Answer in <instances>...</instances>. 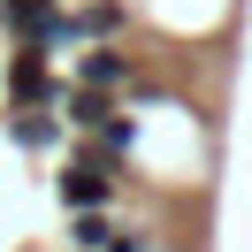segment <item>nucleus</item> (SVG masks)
Instances as JSON below:
<instances>
[{
    "instance_id": "1",
    "label": "nucleus",
    "mask_w": 252,
    "mask_h": 252,
    "mask_svg": "<svg viewBox=\"0 0 252 252\" xmlns=\"http://www.w3.org/2000/svg\"><path fill=\"white\" fill-rule=\"evenodd\" d=\"M54 191H62V206H69V214H107V206L123 199V168H99V160L69 153V168L54 176Z\"/></svg>"
},
{
    "instance_id": "2",
    "label": "nucleus",
    "mask_w": 252,
    "mask_h": 252,
    "mask_svg": "<svg viewBox=\"0 0 252 252\" xmlns=\"http://www.w3.org/2000/svg\"><path fill=\"white\" fill-rule=\"evenodd\" d=\"M62 92H69V84L54 77V62L38 46H16V54H8V107H54V115H62Z\"/></svg>"
},
{
    "instance_id": "3",
    "label": "nucleus",
    "mask_w": 252,
    "mask_h": 252,
    "mask_svg": "<svg viewBox=\"0 0 252 252\" xmlns=\"http://www.w3.org/2000/svg\"><path fill=\"white\" fill-rule=\"evenodd\" d=\"M77 84H92V92L115 99V92H138L145 77H138V54H130L123 38H107V46H84L77 54Z\"/></svg>"
},
{
    "instance_id": "4",
    "label": "nucleus",
    "mask_w": 252,
    "mask_h": 252,
    "mask_svg": "<svg viewBox=\"0 0 252 252\" xmlns=\"http://www.w3.org/2000/svg\"><path fill=\"white\" fill-rule=\"evenodd\" d=\"M69 31H77V46H107L130 31V0H84V8H69Z\"/></svg>"
},
{
    "instance_id": "5",
    "label": "nucleus",
    "mask_w": 252,
    "mask_h": 252,
    "mask_svg": "<svg viewBox=\"0 0 252 252\" xmlns=\"http://www.w3.org/2000/svg\"><path fill=\"white\" fill-rule=\"evenodd\" d=\"M8 138H16L23 153H54L69 130H62V115H54V107H8Z\"/></svg>"
},
{
    "instance_id": "6",
    "label": "nucleus",
    "mask_w": 252,
    "mask_h": 252,
    "mask_svg": "<svg viewBox=\"0 0 252 252\" xmlns=\"http://www.w3.org/2000/svg\"><path fill=\"white\" fill-rule=\"evenodd\" d=\"M107 115H115V99L92 92V84H69V92H62V130H77V138H92Z\"/></svg>"
},
{
    "instance_id": "7",
    "label": "nucleus",
    "mask_w": 252,
    "mask_h": 252,
    "mask_svg": "<svg viewBox=\"0 0 252 252\" xmlns=\"http://www.w3.org/2000/svg\"><path fill=\"white\" fill-rule=\"evenodd\" d=\"M107 237H115L107 214H77V221H69V245H77V252H107Z\"/></svg>"
},
{
    "instance_id": "8",
    "label": "nucleus",
    "mask_w": 252,
    "mask_h": 252,
    "mask_svg": "<svg viewBox=\"0 0 252 252\" xmlns=\"http://www.w3.org/2000/svg\"><path fill=\"white\" fill-rule=\"evenodd\" d=\"M31 252H38V245H31Z\"/></svg>"
}]
</instances>
